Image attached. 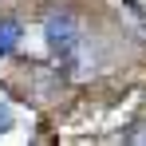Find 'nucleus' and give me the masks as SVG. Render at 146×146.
<instances>
[{"instance_id": "4", "label": "nucleus", "mask_w": 146, "mask_h": 146, "mask_svg": "<svg viewBox=\"0 0 146 146\" xmlns=\"http://www.w3.org/2000/svg\"><path fill=\"white\" fill-rule=\"evenodd\" d=\"M122 142H146V122L130 126V130H122Z\"/></svg>"}, {"instance_id": "2", "label": "nucleus", "mask_w": 146, "mask_h": 146, "mask_svg": "<svg viewBox=\"0 0 146 146\" xmlns=\"http://www.w3.org/2000/svg\"><path fill=\"white\" fill-rule=\"evenodd\" d=\"M20 40H24V24L16 16H4L0 20V59H8L12 51L20 48Z\"/></svg>"}, {"instance_id": "1", "label": "nucleus", "mask_w": 146, "mask_h": 146, "mask_svg": "<svg viewBox=\"0 0 146 146\" xmlns=\"http://www.w3.org/2000/svg\"><path fill=\"white\" fill-rule=\"evenodd\" d=\"M44 44L48 51L59 59V63H71L79 44H83V24H79V16L67 12V8H55L44 16Z\"/></svg>"}, {"instance_id": "3", "label": "nucleus", "mask_w": 146, "mask_h": 146, "mask_svg": "<svg viewBox=\"0 0 146 146\" xmlns=\"http://www.w3.org/2000/svg\"><path fill=\"white\" fill-rule=\"evenodd\" d=\"M12 122H16V111H12V103H8V99H0V138L12 130Z\"/></svg>"}]
</instances>
